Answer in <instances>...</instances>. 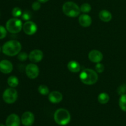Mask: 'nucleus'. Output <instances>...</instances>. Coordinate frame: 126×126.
<instances>
[{"label":"nucleus","instance_id":"obj_1","mask_svg":"<svg viewBox=\"0 0 126 126\" xmlns=\"http://www.w3.org/2000/svg\"><path fill=\"white\" fill-rule=\"evenodd\" d=\"M22 49L20 43L17 40H10L4 44L2 47V53L7 56H15L18 55Z\"/></svg>","mask_w":126,"mask_h":126},{"label":"nucleus","instance_id":"obj_2","mask_svg":"<svg viewBox=\"0 0 126 126\" xmlns=\"http://www.w3.org/2000/svg\"><path fill=\"white\" fill-rule=\"evenodd\" d=\"M79 78L82 83L86 85H92L98 81V74L94 70L86 68L82 70L79 75Z\"/></svg>","mask_w":126,"mask_h":126},{"label":"nucleus","instance_id":"obj_3","mask_svg":"<svg viewBox=\"0 0 126 126\" xmlns=\"http://www.w3.org/2000/svg\"><path fill=\"white\" fill-rule=\"evenodd\" d=\"M54 119L55 123L60 126H66L70 122L71 115L67 110L60 108L55 111L54 114Z\"/></svg>","mask_w":126,"mask_h":126},{"label":"nucleus","instance_id":"obj_4","mask_svg":"<svg viewBox=\"0 0 126 126\" xmlns=\"http://www.w3.org/2000/svg\"><path fill=\"white\" fill-rule=\"evenodd\" d=\"M63 12L70 17H76L80 14L81 9L78 5L72 1L66 2L62 6Z\"/></svg>","mask_w":126,"mask_h":126},{"label":"nucleus","instance_id":"obj_5","mask_svg":"<svg viewBox=\"0 0 126 126\" xmlns=\"http://www.w3.org/2000/svg\"><path fill=\"white\" fill-rule=\"evenodd\" d=\"M6 28L7 32L11 33H18L23 28L22 21L18 18H10L6 23Z\"/></svg>","mask_w":126,"mask_h":126},{"label":"nucleus","instance_id":"obj_6","mask_svg":"<svg viewBox=\"0 0 126 126\" xmlns=\"http://www.w3.org/2000/svg\"><path fill=\"white\" fill-rule=\"evenodd\" d=\"M18 97L17 91L14 87L6 89L2 94V99L4 102L8 104H12L16 102Z\"/></svg>","mask_w":126,"mask_h":126},{"label":"nucleus","instance_id":"obj_7","mask_svg":"<svg viewBox=\"0 0 126 126\" xmlns=\"http://www.w3.org/2000/svg\"><path fill=\"white\" fill-rule=\"evenodd\" d=\"M25 73L27 76L30 79H36L39 74V70L38 65L34 63H30L27 65L25 68Z\"/></svg>","mask_w":126,"mask_h":126},{"label":"nucleus","instance_id":"obj_8","mask_svg":"<svg viewBox=\"0 0 126 126\" xmlns=\"http://www.w3.org/2000/svg\"><path fill=\"white\" fill-rule=\"evenodd\" d=\"M23 30L27 35H33L37 32L38 27L36 23L32 21H27L23 25Z\"/></svg>","mask_w":126,"mask_h":126},{"label":"nucleus","instance_id":"obj_9","mask_svg":"<svg viewBox=\"0 0 126 126\" xmlns=\"http://www.w3.org/2000/svg\"><path fill=\"white\" fill-rule=\"evenodd\" d=\"M34 121V116L32 112L26 111L22 114L21 122L25 126H31L33 125Z\"/></svg>","mask_w":126,"mask_h":126},{"label":"nucleus","instance_id":"obj_10","mask_svg":"<svg viewBox=\"0 0 126 126\" xmlns=\"http://www.w3.org/2000/svg\"><path fill=\"white\" fill-rule=\"evenodd\" d=\"M44 57L43 52L39 49H34L30 53L28 57L32 63H38L41 61Z\"/></svg>","mask_w":126,"mask_h":126},{"label":"nucleus","instance_id":"obj_11","mask_svg":"<svg viewBox=\"0 0 126 126\" xmlns=\"http://www.w3.org/2000/svg\"><path fill=\"white\" fill-rule=\"evenodd\" d=\"M89 59L93 63H100L103 60V55L100 51L98 50H92L89 53Z\"/></svg>","mask_w":126,"mask_h":126},{"label":"nucleus","instance_id":"obj_12","mask_svg":"<svg viewBox=\"0 0 126 126\" xmlns=\"http://www.w3.org/2000/svg\"><path fill=\"white\" fill-rule=\"evenodd\" d=\"M13 70L12 63L7 60H2L0 62V71L4 74H9Z\"/></svg>","mask_w":126,"mask_h":126},{"label":"nucleus","instance_id":"obj_13","mask_svg":"<svg viewBox=\"0 0 126 126\" xmlns=\"http://www.w3.org/2000/svg\"><path fill=\"white\" fill-rule=\"evenodd\" d=\"M20 119L16 114H11L7 118L6 121V126H20Z\"/></svg>","mask_w":126,"mask_h":126},{"label":"nucleus","instance_id":"obj_14","mask_svg":"<svg viewBox=\"0 0 126 126\" xmlns=\"http://www.w3.org/2000/svg\"><path fill=\"white\" fill-rule=\"evenodd\" d=\"M48 99L52 103H59L63 100V95L59 91H52L49 94Z\"/></svg>","mask_w":126,"mask_h":126},{"label":"nucleus","instance_id":"obj_15","mask_svg":"<svg viewBox=\"0 0 126 126\" xmlns=\"http://www.w3.org/2000/svg\"><path fill=\"white\" fill-rule=\"evenodd\" d=\"M79 23L82 27H88L92 23V18L89 15L83 14L81 15L79 17Z\"/></svg>","mask_w":126,"mask_h":126},{"label":"nucleus","instance_id":"obj_16","mask_svg":"<svg viewBox=\"0 0 126 126\" xmlns=\"http://www.w3.org/2000/svg\"><path fill=\"white\" fill-rule=\"evenodd\" d=\"M99 18L104 22H108L112 19V14L107 10H102L99 13Z\"/></svg>","mask_w":126,"mask_h":126},{"label":"nucleus","instance_id":"obj_17","mask_svg":"<svg viewBox=\"0 0 126 126\" xmlns=\"http://www.w3.org/2000/svg\"><path fill=\"white\" fill-rule=\"evenodd\" d=\"M68 69L72 73H78L81 70V66L78 62L72 61L69 62L67 65Z\"/></svg>","mask_w":126,"mask_h":126},{"label":"nucleus","instance_id":"obj_18","mask_svg":"<svg viewBox=\"0 0 126 126\" xmlns=\"http://www.w3.org/2000/svg\"><path fill=\"white\" fill-rule=\"evenodd\" d=\"M109 95L105 92L100 94L98 96V101L101 104H106L109 102Z\"/></svg>","mask_w":126,"mask_h":126},{"label":"nucleus","instance_id":"obj_19","mask_svg":"<svg viewBox=\"0 0 126 126\" xmlns=\"http://www.w3.org/2000/svg\"><path fill=\"white\" fill-rule=\"evenodd\" d=\"M19 83V81L17 77L15 76H11L7 79V84L11 87H17Z\"/></svg>","mask_w":126,"mask_h":126},{"label":"nucleus","instance_id":"obj_20","mask_svg":"<svg viewBox=\"0 0 126 126\" xmlns=\"http://www.w3.org/2000/svg\"><path fill=\"white\" fill-rule=\"evenodd\" d=\"M119 105L121 110L126 112V94L121 95L119 100Z\"/></svg>","mask_w":126,"mask_h":126},{"label":"nucleus","instance_id":"obj_21","mask_svg":"<svg viewBox=\"0 0 126 126\" xmlns=\"http://www.w3.org/2000/svg\"><path fill=\"white\" fill-rule=\"evenodd\" d=\"M38 91L39 94L43 95H46L49 94V89L48 87L46 85H40L38 87Z\"/></svg>","mask_w":126,"mask_h":126},{"label":"nucleus","instance_id":"obj_22","mask_svg":"<svg viewBox=\"0 0 126 126\" xmlns=\"http://www.w3.org/2000/svg\"><path fill=\"white\" fill-rule=\"evenodd\" d=\"M80 9H81V12L83 13H88L91 11L92 7L89 3H84L81 6Z\"/></svg>","mask_w":126,"mask_h":126},{"label":"nucleus","instance_id":"obj_23","mask_svg":"<svg viewBox=\"0 0 126 126\" xmlns=\"http://www.w3.org/2000/svg\"><path fill=\"white\" fill-rule=\"evenodd\" d=\"M22 14H23L22 13V11L20 7H14L12 11V15L14 17H16V18H17V17H20V16H22Z\"/></svg>","mask_w":126,"mask_h":126},{"label":"nucleus","instance_id":"obj_24","mask_svg":"<svg viewBox=\"0 0 126 126\" xmlns=\"http://www.w3.org/2000/svg\"><path fill=\"white\" fill-rule=\"evenodd\" d=\"M7 29L4 27L0 25V39H2L7 35Z\"/></svg>","mask_w":126,"mask_h":126},{"label":"nucleus","instance_id":"obj_25","mask_svg":"<svg viewBox=\"0 0 126 126\" xmlns=\"http://www.w3.org/2000/svg\"><path fill=\"white\" fill-rule=\"evenodd\" d=\"M28 55L26 52H20L18 54V56H17V58H18V60L21 62L25 61L28 59Z\"/></svg>","mask_w":126,"mask_h":126},{"label":"nucleus","instance_id":"obj_26","mask_svg":"<svg viewBox=\"0 0 126 126\" xmlns=\"http://www.w3.org/2000/svg\"><path fill=\"white\" fill-rule=\"evenodd\" d=\"M22 17L24 20L28 21L31 18H32V14H31V12H30V11H26L22 14Z\"/></svg>","mask_w":126,"mask_h":126},{"label":"nucleus","instance_id":"obj_27","mask_svg":"<svg viewBox=\"0 0 126 126\" xmlns=\"http://www.w3.org/2000/svg\"><path fill=\"white\" fill-rule=\"evenodd\" d=\"M104 65L103 64L100 63H97V65H95V70L97 73H102L104 71Z\"/></svg>","mask_w":126,"mask_h":126},{"label":"nucleus","instance_id":"obj_28","mask_svg":"<svg viewBox=\"0 0 126 126\" xmlns=\"http://www.w3.org/2000/svg\"><path fill=\"white\" fill-rule=\"evenodd\" d=\"M32 7L34 11H38L41 8L40 2H39V1H35V2H34L32 4Z\"/></svg>","mask_w":126,"mask_h":126},{"label":"nucleus","instance_id":"obj_29","mask_svg":"<svg viewBox=\"0 0 126 126\" xmlns=\"http://www.w3.org/2000/svg\"><path fill=\"white\" fill-rule=\"evenodd\" d=\"M118 91L119 94H121V95L124 94L126 92V87L125 85H123V86H120V87H119V89H118Z\"/></svg>","mask_w":126,"mask_h":126},{"label":"nucleus","instance_id":"obj_30","mask_svg":"<svg viewBox=\"0 0 126 126\" xmlns=\"http://www.w3.org/2000/svg\"><path fill=\"white\" fill-rule=\"evenodd\" d=\"M38 1H39V2H42V3H45V2H47V1H49V0H38Z\"/></svg>","mask_w":126,"mask_h":126},{"label":"nucleus","instance_id":"obj_31","mask_svg":"<svg viewBox=\"0 0 126 126\" xmlns=\"http://www.w3.org/2000/svg\"><path fill=\"white\" fill-rule=\"evenodd\" d=\"M0 126H4V124H0Z\"/></svg>","mask_w":126,"mask_h":126},{"label":"nucleus","instance_id":"obj_32","mask_svg":"<svg viewBox=\"0 0 126 126\" xmlns=\"http://www.w3.org/2000/svg\"><path fill=\"white\" fill-rule=\"evenodd\" d=\"M1 47H0V52H1Z\"/></svg>","mask_w":126,"mask_h":126}]
</instances>
